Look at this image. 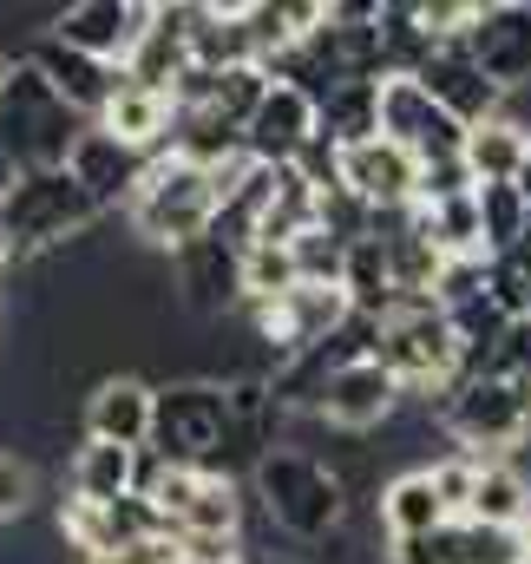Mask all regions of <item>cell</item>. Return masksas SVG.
Segmentation results:
<instances>
[{
	"instance_id": "cell-1",
	"label": "cell",
	"mask_w": 531,
	"mask_h": 564,
	"mask_svg": "<svg viewBox=\"0 0 531 564\" xmlns=\"http://www.w3.org/2000/svg\"><path fill=\"white\" fill-rule=\"evenodd\" d=\"M250 492L263 506V519L275 532L302 539V545H328L348 525V486L322 453L302 446H275L250 466Z\"/></svg>"
},
{
	"instance_id": "cell-2",
	"label": "cell",
	"mask_w": 531,
	"mask_h": 564,
	"mask_svg": "<svg viewBox=\"0 0 531 564\" xmlns=\"http://www.w3.org/2000/svg\"><path fill=\"white\" fill-rule=\"evenodd\" d=\"M106 210L93 204V191L73 171H20V184L0 204V230H7V263H33L66 250L73 237H86Z\"/></svg>"
},
{
	"instance_id": "cell-3",
	"label": "cell",
	"mask_w": 531,
	"mask_h": 564,
	"mask_svg": "<svg viewBox=\"0 0 531 564\" xmlns=\"http://www.w3.org/2000/svg\"><path fill=\"white\" fill-rule=\"evenodd\" d=\"M375 361L394 375L420 408H440L446 388L459 381V335H453V315H446L433 295H400L394 315L381 322Z\"/></svg>"
},
{
	"instance_id": "cell-4",
	"label": "cell",
	"mask_w": 531,
	"mask_h": 564,
	"mask_svg": "<svg viewBox=\"0 0 531 564\" xmlns=\"http://www.w3.org/2000/svg\"><path fill=\"white\" fill-rule=\"evenodd\" d=\"M93 132V119H79L53 79L40 66H13V79L0 86V151L20 164V171H66L73 144Z\"/></svg>"
},
{
	"instance_id": "cell-5",
	"label": "cell",
	"mask_w": 531,
	"mask_h": 564,
	"mask_svg": "<svg viewBox=\"0 0 531 564\" xmlns=\"http://www.w3.org/2000/svg\"><path fill=\"white\" fill-rule=\"evenodd\" d=\"M217 210H224L217 171H204V164L164 151V158H151V177H144V191H138V204L126 217H132V230L144 243H158V250L177 257L184 243H197V237L217 230Z\"/></svg>"
},
{
	"instance_id": "cell-6",
	"label": "cell",
	"mask_w": 531,
	"mask_h": 564,
	"mask_svg": "<svg viewBox=\"0 0 531 564\" xmlns=\"http://www.w3.org/2000/svg\"><path fill=\"white\" fill-rule=\"evenodd\" d=\"M433 421L459 440V453L512 459V446L531 440V381H525V375H479V381H453V388H446V401L433 408Z\"/></svg>"
},
{
	"instance_id": "cell-7",
	"label": "cell",
	"mask_w": 531,
	"mask_h": 564,
	"mask_svg": "<svg viewBox=\"0 0 531 564\" xmlns=\"http://www.w3.org/2000/svg\"><path fill=\"white\" fill-rule=\"evenodd\" d=\"M151 446L177 466H197V473H230L224 453L243 446L237 433V414H230V394L224 381H171L158 388V433ZM257 459V453H250Z\"/></svg>"
},
{
	"instance_id": "cell-8",
	"label": "cell",
	"mask_w": 531,
	"mask_h": 564,
	"mask_svg": "<svg viewBox=\"0 0 531 564\" xmlns=\"http://www.w3.org/2000/svg\"><path fill=\"white\" fill-rule=\"evenodd\" d=\"M151 20H158V0H73V7H53L46 33L66 40L73 53L106 59V66H132Z\"/></svg>"
},
{
	"instance_id": "cell-9",
	"label": "cell",
	"mask_w": 531,
	"mask_h": 564,
	"mask_svg": "<svg viewBox=\"0 0 531 564\" xmlns=\"http://www.w3.org/2000/svg\"><path fill=\"white\" fill-rule=\"evenodd\" d=\"M381 139L413 151L420 164L466 158V126L420 86V79H381Z\"/></svg>"
},
{
	"instance_id": "cell-10",
	"label": "cell",
	"mask_w": 531,
	"mask_h": 564,
	"mask_svg": "<svg viewBox=\"0 0 531 564\" xmlns=\"http://www.w3.org/2000/svg\"><path fill=\"white\" fill-rule=\"evenodd\" d=\"M459 46L479 59V73L499 93H525L531 86V0H479V13L459 33Z\"/></svg>"
},
{
	"instance_id": "cell-11",
	"label": "cell",
	"mask_w": 531,
	"mask_h": 564,
	"mask_svg": "<svg viewBox=\"0 0 531 564\" xmlns=\"http://www.w3.org/2000/svg\"><path fill=\"white\" fill-rule=\"evenodd\" d=\"M400 401H407V388H400L394 375H388L375 355H355V361H342V368L328 375L315 414H322L328 426H342V433H368V426L394 421Z\"/></svg>"
},
{
	"instance_id": "cell-12",
	"label": "cell",
	"mask_w": 531,
	"mask_h": 564,
	"mask_svg": "<svg viewBox=\"0 0 531 564\" xmlns=\"http://www.w3.org/2000/svg\"><path fill=\"white\" fill-rule=\"evenodd\" d=\"M26 66H40V73L53 79V93H59L79 119H93V126H99V119L112 112V99L126 93V66H106V59H93V53H73V46L53 40V33L33 40Z\"/></svg>"
},
{
	"instance_id": "cell-13",
	"label": "cell",
	"mask_w": 531,
	"mask_h": 564,
	"mask_svg": "<svg viewBox=\"0 0 531 564\" xmlns=\"http://www.w3.org/2000/svg\"><path fill=\"white\" fill-rule=\"evenodd\" d=\"M79 426H86V440L132 446L138 453L158 433V388L144 375H106V381H93V394L79 408Z\"/></svg>"
},
{
	"instance_id": "cell-14",
	"label": "cell",
	"mask_w": 531,
	"mask_h": 564,
	"mask_svg": "<svg viewBox=\"0 0 531 564\" xmlns=\"http://www.w3.org/2000/svg\"><path fill=\"white\" fill-rule=\"evenodd\" d=\"M66 171L93 191V204H99V210H132L138 191H144V177H151V158L132 151L126 139H112L106 126H93L86 139L73 144Z\"/></svg>"
},
{
	"instance_id": "cell-15",
	"label": "cell",
	"mask_w": 531,
	"mask_h": 564,
	"mask_svg": "<svg viewBox=\"0 0 531 564\" xmlns=\"http://www.w3.org/2000/svg\"><path fill=\"white\" fill-rule=\"evenodd\" d=\"M413 79H420V86H426V93H433L459 126H466V132H473V126H486V119H506V93L479 73V59H473L459 40L433 46V59H426Z\"/></svg>"
},
{
	"instance_id": "cell-16",
	"label": "cell",
	"mask_w": 531,
	"mask_h": 564,
	"mask_svg": "<svg viewBox=\"0 0 531 564\" xmlns=\"http://www.w3.org/2000/svg\"><path fill=\"white\" fill-rule=\"evenodd\" d=\"M342 191H355L361 204L375 210H413V191H420V158L400 151L394 139H368L342 151Z\"/></svg>"
},
{
	"instance_id": "cell-17",
	"label": "cell",
	"mask_w": 531,
	"mask_h": 564,
	"mask_svg": "<svg viewBox=\"0 0 531 564\" xmlns=\"http://www.w3.org/2000/svg\"><path fill=\"white\" fill-rule=\"evenodd\" d=\"M171 276H177V295L184 308L197 315H224L230 302H243V250L224 243V237H197L171 257Z\"/></svg>"
},
{
	"instance_id": "cell-18",
	"label": "cell",
	"mask_w": 531,
	"mask_h": 564,
	"mask_svg": "<svg viewBox=\"0 0 531 564\" xmlns=\"http://www.w3.org/2000/svg\"><path fill=\"white\" fill-rule=\"evenodd\" d=\"M322 132V112H315V99L302 93V86H282L275 79V93L263 99V112L250 119V132H243V144H250V158L257 164H275V171H289L295 158H302V144Z\"/></svg>"
},
{
	"instance_id": "cell-19",
	"label": "cell",
	"mask_w": 531,
	"mask_h": 564,
	"mask_svg": "<svg viewBox=\"0 0 531 564\" xmlns=\"http://www.w3.org/2000/svg\"><path fill=\"white\" fill-rule=\"evenodd\" d=\"M375 512H381L388 545H400V539H433V532H446V525H453V512H446V499H440V486H433V473H426V466L394 473V479L381 486Z\"/></svg>"
},
{
	"instance_id": "cell-20",
	"label": "cell",
	"mask_w": 531,
	"mask_h": 564,
	"mask_svg": "<svg viewBox=\"0 0 531 564\" xmlns=\"http://www.w3.org/2000/svg\"><path fill=\"white\" fill-rule=\"evenodd\" d=\"M112 139H126L132 151L144 158H164L171 151V132H177V106L164 99V93H151V86H138L132 73H126V93L112 99V112L99 119Z\"/></svg>"
},
{
	"instance_id": "cell-21",
	"label": "cell",
	"mask_w": 531,
	"mask_h": 564,
	"mask_svg": "<svg viewBox=\"0 0 531 564\" xmlns=\"http://www.w3.org/2000/svg\"><path fill=\"white\" fill-rule=\"evenodd\" d=\"M66 492L73 499H93V506H119L138 492V453L132 446H106V440H86L66 466Z\"/></svg>"
},
{
	"instance_id": "cell-22",
	"label": "cell",
	"mask_w": 531,
	"mask_h": 564,
	"mask_svg": "<svg viewBox=\"0 0 531 564\" xmlns=\"http://www.w3.org/2000/svg\"><path fill=\"white\" fill-rule=\"evenodd\" d=\"M525 164H531V126H519V119H486V126L466 132V171L479 177V191L486 184H519Z\"/></svg>"
},
{
	"instance_id": "cell-23",
	"label": "cell",
	"mask_w": 531,
	"mask_h": 564,
	"mask_svg": "<svg viewBox=\"0 0 531 564\" xmlns=\"http://www.w3.org/2000/svg\"><path fill=\"white\" fill-rule=\"evenodd\" d=\"M473 525H492V532H525L531 525V473L519 459H486Z\"/></svg>"
},
{
	"instance_id": "cell-24",
	"label": "cell",
	"mask_w": 531,
	"mask_h": 564,
	"mask_svg": "<svg viewBox=\"0 0 531 564\" xmlns=\"http://www.w3.org/2000/svg\"><path fill=\"white\" fill-rule=\"evenodd\" d=\"M315 112H322V139L342 144V151L381 139V86L375 79H342Z\"/></svg>"
},
{
	"instance_id": "cell-25",
	"label": "cell",
	"mask_w": 531,
	"mask_h": 564,
	"mask_svg": "<svg viewBox=\"0 0 531 564\" xmlns=\"http://www.w3.org/2000/svg\"><path fill=\"white\" fill-rule=\"evenodd\" d=\"M243 532V492L230 473H210L204 492L191 499V512L177 519V539H197V545H237Z\"/></svg>"
},
{
	"instance_id": "cell-26",
	"label": "cell",
	"mask_w": 531,
	"mask_h": 564,
	"mask_svg": "<svg viewBox=\"0 0 531 564\" xmlns=\"http://www.w3.org/2000/svg\"><path fill=\"white\" fill-rule=\"evenodd\" d=\"M295 289H302V270H295L289 243H250L243 250V302L250 308H269V302H282Z\"/></svg>"
},
{
	"instance_id": "cell-27",
	"label": "cell",
	"mask_w": 531,
	"mask_h": 564,
	"mask_svg": "<svg viewBox=\"0 0 531 564\" xmlns=\"http://www.w3.org/2000/svg\"><path fill=\"white\" fill-rule=\"evenodd\" d=\"M479 217H486V257H492V263L512 257L531 230V204H525L519 184H486V191H479Z\"/></svg>"
},
{
	"instance_id": "cell-28",
	"label": "cell",
	"mask_w": 531,
	"mask_h": 564,
	"mask_svg": "<svg viewBox=\"0 0 531 564\" xmlns=\"http://www.w3.org/2000/svg\"><path fill=\"white\" fill-rule=\"evenodd\" d=\"M426 473H433V486H440V499H446L453 525H459V519H473V499H479V473H486V459L453 446V453H440Z\"/></svg>"
},
{
	"instance_id": "cell-29",
	"label": "cell",
	"mask_w": 531,
	"mask_h": 564,
	"mask_svg": "<svg viewBox=\"0 0 531 564\" xmlns=\"http://www.w3.org/2000/svg\"><path fill=\"white\" fill-rule=\"evenodd\" d=\"M473 191H479V177L466 171V158H446V164H420V191H413V204H420V210H440V204L473 197Z\"/></svg>"
},
{
	"instance_id": "cell-30",
	"label": "cell",
	"mask_w": 531,
	"mask_h": 564,
	"mask_svg": "<svg viewBox=\"0 0 531 564\" xmlns=\"http://www.w3.org/2000/svg\"><path fill=\"white\" fill-rule=\"evenodd\" d=\"M388 558L394 564H466V525H446L433 539H400V545H388Z\"/></svg>"
},
{
	"instance_id": "cell-31",
	"label": "cell",
	"mask_w": 531,
	"mask_h": 564,
	"mask_svg": "<svg viewBox=\"0 0 531 564\" xmlns=\"http://www.w3.org/2000/svg\"><path fill=\"white\" fill-rule=\"evenodd\" d=\"M26 506H33V466L20 453H0V525L26 519Z\"/></svg>"
},
{
	"instance_id": "cell-32",
	"label": "cell",
	"mask_w": 531,
	"mask_h": 564,
	"mask_svg": "<svg viewBox=\"0 0 531 564\" xmlns=\"http://www.w3.org/2000/svg\"><path fill=\"white\" fill-rule=\"evenodd\" d=\"M86 564H184V539H144V545H126V552H106V558H86Z\"/></svg>"
},
{
	"instance_id": "cell-33",
	"label": "cell",
	"mask_w": 531,
	"mask_h": 564,
	"mask_svg": "<svg viewBox=\"0 0 531 564\" xmlns=\"http://www.w3.org/2000/svg\"><path fill=\"white\" fill-rule=\"evenodd\" d=\"M13 184H20V164H13V158L0 151V204H7V191H13Z\"/></svg>"
},
{
	"instance_id": "cell-34",
	"label": "cell",
	"mask_w": 531,
	"mask_h": 564,
	"mask_svg": "<svg viewBox=\"0 0 531 564\" xmlns=\"http://www.w3.org/2000/svg\"><path fill=\"white\" fill-rule=\"evenodd\" d=\"M13 66H20V59H7V46H0V86L13 79Z\"/></svg>"
},
{
	"instance_id": "cell-35",
	"label": "cell",
	"mask_w": 531,
	"mask_h": 564,
	"mask_svg": "<svg viewBox=\"0 0 531 564\" xmlns=\"http://www.w3.org/2000/svg\"><path fill=\"white\" fill-rule=\"evenodd\" d=\"M257 564H302V558H275V552H269V558H257Z\"/></svg>"
},
{
	"instance_id": "cell-36",
	"label": "cell",
	"mask_w": 531,
	"mask_h": 564,
	"mask_svg": "<svg viewBox=\"0 0 531 564\" xmlns=\"http://www.w3.org/2000/svg\"><path fill=\"white\" fill-rule=\"evenodd\" d=\"M230 564H250V558H230Z\"/></svg>"
},
{
	"instance_id": "cell-37",
	"label": "cell",
	"mask_w": 531,
	"mask_h": 564,
	"mask_svg": "<svg viewBox=\"0 0 531 564\" xmlns=\"http://www.w3.org/2000/svg\"><path fill=\"white\" fill-rule=\"evenodd\" d=\"M525 322H531V308H525Z\"/></svg>"
},
{
	"instance_id": "cell-38",
	"label": "cell",
	"mask_w": 531,
	"mask_h": 564,
	"mask_svg": "<svg viewBox=\"0 0 531 564\" xmlns=\"http://www.w3.org/2000/svg\"><path fill=\"white\" fill-rule=\"evenodd\" d=\"M525 532H531V525H525Z\"/></svg>"
}]
</instances>
